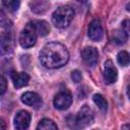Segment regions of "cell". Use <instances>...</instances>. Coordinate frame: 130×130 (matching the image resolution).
<instances>
[{"instance_id":"21","label":"cell","mask_w":130,"mask_h":130,"mask_svg":"<svg viewBox=\"0 0 130 130\" xmlns=\"http://www.w3.org/2000/svg\"><path fill=\"white\" fill-rule=\"evenodd\" d=\"M0 93L1 94H4V92L6 91V86H7V82H6V79L4 76H1L0 78Z\"/></svg>"},{"instance_id":"14","label":"cell","mask_w":130,"mask_h":130,"mask_svg":"<svg viewBox=\"0 0 130 130\" xmlns=\"http://www.w3.org/2000/svg\"><path fill=\"white\" fill-rule=\"evenodd\" d=\"M37 130H58L57 125L55 122L49 119H43L39 122L37 126Z\"/></svg>"},{"instance_id":"10","label":"cell","mask_w":130,"mask_h":130,"mask_svg":"<svg viewBox=\"0 0 130 130\" xmlns=\"http://www.w3.org/2000/svg\"><path fill=\"white\" fill-rule=\"evenodd\" d=\"M21 102L29 107H32L35 109H38L42 106L43 102H42V99L41 96L37 93V92H34V91H27V92H24L22 95H21Z\"/></svg>"},{"instance_id":"9","label":"cell","mask_w":130,"mask_h":130,"mask_svg":"<svg viewBox=\"0 0 130 130\" xmlns=\"http://www.w3.org/2000/svg\"><path fill=\"white\" fill-rule=\"evenodd\" d=\"M104 31L102 23L99 19H93L88 25V37L94 42H100L103 38Z\"/></svg>"},{"instance_id":"5","label":"cell","mask_w":130,"mask_h":130,"mask_svg":"<svg viewBox=\"0 0 130 130\" xmlns=\"http://www.w3.org/2000/svg\"><path fill=\"white\" fill-rule=\"evenodd\" d=\"M54 106L56 109L58 110H66L70 107L71 103H72V95L70 93V91H68L67 89H63L60 90L54 98Z\"/></svg>"},{"instance_id":"1","label":"cell","mask_w":130,"mask_h":130,"mask_svg":"<svg viewBox=\"0 0 130 130\" xmlns=\"http://www.w3.org/2000/svg\"><path fill=\"white\" fill-rule=\"evenodd\" d=\"M69 60V53L65 46L60 43L53 42L46 44L40 52L41 63L50 69L60 68Z\"/></svg>"},{"instance_id":"19","label":"cell","mask_w":130,"mask_h":130,"mask_svg":"<svg viewBox=\"0 0 130 130\" xmlns=\"http://www.w3.org/2000/svg\"><path fill=\"white\" fill-rule=\"evenodd\" d=\"M122 30L127 37L130 38V19H125L122 22Z\"/></svg>"},{"instance_id":"12","label":"cell","mask_w":130,"mask_h":130,"mask_svg":"<svg viewBox=\"0 0 130 130\" xmlns=\"http://www.w3.org/2000/svg\"><path fill=\"white\" fill-rule=\"evenodd\" d=\"M32 23H34L35 29L37 31V35H39L41 37H44V36H47L49 34L50 26H49L47 21H45V20H35V21H32Z\"/></svg>"},{"instance_id":"8","label":"cell","mask_w":130,"mask_h":130,"mask_svg":"<svg viewBox=\"0 0 130 130\" xmlns=\"http://www.w3.org/2000/svg\"><path fill=\"white\" fill-rule=\"evenodd\" d=\"M30 123V114L27 111L21 110L14 117V126L17 130H25Z\"/></svg>"},{"instance_id":"6","label":"cell","mask_w":130,"mask_h":130,"mask_svg":"<svg viewBox=\"0 0 130 130\" xmlns=\"http://www.w3.org/2000/svg\"><path fill=\"white\" fill-rule=\"evenodd\" d=\"M81 58L87 66L93 67L99 61V52L94 47H85L81 51Z\"/></svg>"},{"instance_id":"17","label":"cell","mask_w":130,"mask_h":130,"mask_svg":"<svg viewBox=\"0 0 130 130\" xmlns=\"http://www.w3.org/2000/svg\"><path fill=\"white\" fill-rule=\"evenodd\" d=\"M3 5L6 6L7 9H9L10 11H16L20 5L19 1L16 0H10V1H3Z\"/></svg>"},{"instance_id":"11","label":"cell","mask_w":130,"mask_h":130,"mask_svg":"<svg viewBox=\"0 0 130 130\" xmlns=\"http://www.w3.org/2000/svg\"><path fill=\"white\" fill-rule=\"evenodd\" d=\"M11 79L13 82L14 87L16 88H20L23 86H26L28 84L29 81V76L27 73L25 72H16V71H12L11 72Z\"/></svg>"},{"instance_id":"18","label":"cell","mask_w":130,"mask_h":130,"mask_svg":"<svg viewBox=\"0 0 130 130\" xmlns=\"http://www.w3.org/2000/svg\"><path fill=\"white\" fill-rule=\"evenodd\" d=\"M126 35L123 32V30H116L113 35V39L114 42L118 43V44H124L126 42Z\"/></svg>"},{"instance_id":"16","label":"cell","mask_w":130,"mask_h":130,"mask_svg":"<svg viewBox=\"0 0 130 130\" xmlns=\"http://www.w3.org/2000/svg\"><path fill=\"white\" fill-rule=\"evenodd\" d=\"M92 99H93L94 104H95L102 111H106V110H107L108 104H107V101L105 100V98H104L102 94H100V93H95V94L93 95Z\"/></svg>"},{"instance_id":"4","label":"cell","mask_w":130,"mask_h":130,"mask_svg":"<svg viewBox=\"0 0 130 130\" xmlns=\"http://www.w3.org/2000/svg\"><path fill=\"white\" fill-rule=\"evenodd\" d=\"M37 42V31L34 23L28 22L19 35V44L23 48H30Z\"/></svg>"},{"instance_id":"7","label":"cell","mask_w":130,"mask_h":130,"mask_svg":"<svg viewBox=\"0 0 130 130\" xmlns=\"http://www.w3.org/2000/svg\"><path fill=\"white\" fill-rule=\"evenodd\" d=\"M118 78V71L117 68L114 66L111 60H107L104 64V79L105 82L108 84L115 83Z\"/></svg>"},{"instance_id":"22","label":"cell","mask_w":130,"mask_h":130,"mask_svg":"<svg viewBox=\"0 0 130 130\" xmlns=\"http://www.w3.org/2000/svg\"><path fill=\"white\" fill-rule=\"evenodd\" d=\"M0 130H6V126H5V122L3 119L0 120Z\"/></svg>"},{"instance_id":"3","label":"cell","mask_w":130,"mask_h":130,"mask_svg":"<svg viewBox=\"0 0 130 130\" xmlns=\"http://www.w3.org/2000/svg\"><path fill=\"white\" fill-rule=\"evenodd\" d=\"M74 16V10L70 6H60L57 8L52 15V22L59 28L66 27L70 24Z\"/></svg>"},{"instance_id":"15","label":"cell","mask_w":130,"mask_h":130,"mask_svg":"<svg viewBox=\"0 0 130 130\" xmlns=\"http://www.w3.org/2000/svg\"><path fill=\"white\" fill-rule=\"evenodd\" d=\"M117 61L121 66H127L130 63V55L126 51H120L117 55Z\"/></svg>"},{"instance_id":"24","label":"cell","mask_w":130,"mask_h":130,"mask_svg":"<svg viewBox=\"0 0 130 130\" xmlns=\"http://www.w3.org/2000/svg\"><path fill=\"white\" fill-rule=\"evenodd\" d=\"M127 94H128V96H129V99H130V85L128 86V89H127Z\"/></svg>"},{"instance_id":"13","label":"cell","mask_w":130,"mask_h":130,"mask_svg":"<svg viewBox=\"0 0 130 130\" xmlns=\"http://www.w3.org/2000/svg\"><path fill=\"white\" fill-rule=\"evenodd\" d=\"M49 3L46 1H34L29 3L31 10L36 13H43L49 8Z\"/></svg>"},{"instance_id":"2","label":"cell","mask_w":130,"mask_h":130,"mask_svg":"<svg viewBox=\"0 0 130 130\" xmlns=\"http://www.w3.org/2000/svg\"><path fill=\"white\" fill-rule=\"evenodd\" d=\"M94 114L91 108L84 105L78 113L67 118V125L71 130H83L93 122Z\"/></svg>"},{"instance_id":"23","label":"cell","mask_w":130,"mask_h":130,"mask_svg":"<svg viewBox=\"0 0 130 130\" xmlns=\"http://www.w3.org/2000/svg\"><path fill=\"white\" fill-rule=\"evenodd\" d=\"M126 9H127V10H128V11L130 12V2H129V3L127 4V5H126Z\"/></svg>"},{"instance_id":"20","label":"cell","mask_w":130,"mask_h":130,"mask_svg":"<svg viewBox=\"0 0 130 130\" xmlns=\"http://www.w3.org/2000/svg\"><path fill=\"white\" fill-rule=\"evenodd\" d=\"M81 72L79 71V70H74V71H72V73H71V78H72V80L74 81V82H79L80 80H81Z\"/></svg>"}]
</instances>
